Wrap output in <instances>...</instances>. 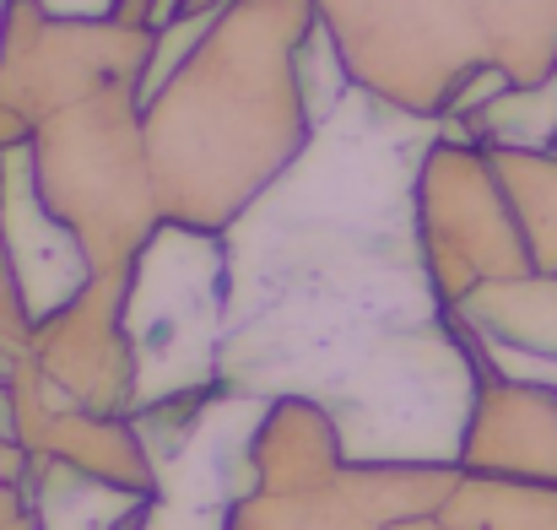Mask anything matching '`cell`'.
Masks as SVG:
<instances>
[{"instance_id":"cell-14","label":"cell","mask_w":557,"mask_h":530,"mask_svg":"<svg viewBox=\"0 0 557 530\" xmlns=\"http://www.w3.org/2000/svg\"><path fill=\"white\" fill-rule=\"evenodd\" d=\"M222 5H227V0H180L174 16H211V11H222ZM174 16H169V22H174Z\"/></svg>"},{"instance_id":"cell-8","label":"cell","mask_w":557,"mask_h":530,"mask_svg":"<svg viewBox=\"0 0 557 530\" xmlns=\"http://www.w3.org/2000/svg\"><path fill=\"white\" fill-rule=\"evenodd\" d=\"M0 227H5V249H11L33 325L60 315L98 276L87 249L76 244V233L49 211V200L33 178V141L0 147Z\"/></svg>"},{"instance_id":"cell-5","label":"cell","mask_w":557,"mask_h":530,"mask_svg":"<svg viewBox=\"0 0 557 530\" xmlns=\"http://www.w3.org/2000/svg\"><path fill=\"white\" fill-rule=\"evenodd\" d=\"M352 82L411 114L449 120L460 87L493 65L466 0H314Z\"/></svg>"},{"instance_id":"cell-9","label":"cell","mask_w":557,"mask_h":530,"mask_svg":"<svg viewBox=\"0 0 557 530\" xmlns=\"http://www.w3.org/2000/svg\"><path fill=\"white\" fill-rule=\"evenodd\" d=\"M460 471L476 477H509V482H557V384L536 373H504L493 362L471 428H466V449H460Z\"/></svg>"},{"instance_id":"cell-6","label":"cell","mask_w":557,"mask_h":530,"mask_svg":"<svg viewBox=\"0 0 557 530\" xmlns=\"http://www.w3.org/2000/svg\"><path fill=\"white\" fill-rule=\"evenodd\" d=\"M417 227L433 266V282L449 304H466L487 282H509L536 271L531 238L520 227V211L498 178L487 147L466 141L460 125H449L417 178Z\"/></svg>"},{"instance_id":"cell-1","label":"cell","mask_w":557,"mask_h":530,"mask_svg":"<svg viewBox=\"0 0 557 530\" xmlns=\"http://www.w3.org/2000/svg\"><path fill=\"white\" fill-rule=\"evenodd\" d=\"M449 125L352 87L222 227V390L325 406L347 466H460L493 373L417 227V178Z\"/></svg>"},{"instance_id":"cell-12","label":"cell","mask_w":557,"mask_h":530,"mask_svg":"<svg viewBox=\"0 0 557 530\" xmlns=\"http://www.w3.org/2000/svg\"><path fill=\"white\" fill-rule=\"evenodd\" d=\"M493 163L520 211L536 271H557V152H493Z\"/></svg>"},{"instance_id":"cell-2","label":"cell","mask_w":557,"mask_h":530,"mask_svg":"<svg viewBox=\"0 0 557 530\" xmlns=\"http://www.w3.org/2000/svg\"><path fill=\"white\" fill-rule=\"evenodd\" d=\"M314 0H227L200 44L141 103L163 222L222 233L309 147L304 44Z\"/></svg>"},{"instance_id":"cell-10","label":"cell","mask_w":557,"mask_h":530,"mask_svg":"<svg viewBox=\"0 0 557 530\" xmlns=\"http://www.w3.org/2000/svg\"><path fill=\"white\" fill-rule=\"evenodd\" d=\"M455 315L493 353L557 362V271H525L509 282H487L466 304H455Z\"/></svg>"},{"instance_id":"cell-11","label":"cell","mask_w":557,"mask_h":530,"mask_svg":"<svg viewBox=\"0 0 557 530\" xmlns=\"http://www.w3.org/2000/svg\"><path fill=\"white\" fill-rule=\"evenodd\" d=\"M487 60L515 82L536 87L557 76V0H466Z\"/></svg>"},{"instance_id":"cell-7","label":"cell","mask_w":557,"mask_h":530,"mask_svg":"<svg viewBox=\"0 0 557 530\" xmlns=\"http://www.w3.org/2000/svg\"><path fill=\"white\" fill-rule=\"evenodd\" d=\"M158 49V27H136L120 16L103 22H49L22 54L0 60V109L16 114L27 131H38L49 114L114 93V87H147Z\"/></svg>"},{"instance_id":"cell-4","label":"cell","mask_w":557,"mask_h":530,"mask_svg":"<svg viewBox=\"0 0 557 530\" xmlns=\"http://www.w3.org/2000/svg\"><path fill=\"white\" fill-rule=\"evenodd\" d=\"M233 260L211 227L163 222L125 271V336L136 357V411L222 384Z\"/></svg>"},{"instance_id":"cell-13","label":"cell","mask_w":557,"mask_h":530,"mask_svg":"<svg viewBox=\"0 0 557 530\" xmlns=\"http://www.w3.org/2000/svg\"><path fill=\"white\" fill-rule=\"evenodd\" d=\"M38 5L60 22H103V16H120L125 0H38Z\"/></svg>"},{"instance_id":"cell-3","label":"cell","mask_w":557,"mask_h":530,"mask_svg":"<svg viewBox=\"0 0 557 530\" xmlns=\"http://www.w3.org/2000/svg\"><path fill=\"white\" fill-rule=\"evenodd\" d=\"M33 178L87 249L92 271H131L163 227L141 87H114L49 114L33 131Z\"/></svg>"},{"instance_id":"cell-16","label":"cell","mask_w":557,"mask_h":530,"mask_svg":"<svg viewBox=\"0 0 557 530\" xmlns=\"http://www.w3.org/2000/svg\"><path fill=\"white\" fill-rule=\"evenodd\" d=\"M553 152H557V147H553Z\"/></svg>"},{"instance_id":"cell-15","label":"cell","mask_w":557,"mask_h":530,"mask_svg":"<svg viewBox=\"0 0 557 530\" xmlns=\"http://www.w3.org/2000/svg\"><path fill=\"white\" fill-rule=\"evenodd\" d=\"M5 11H11V0H0V49H5Z\"/></svg>"}]
</instances>
